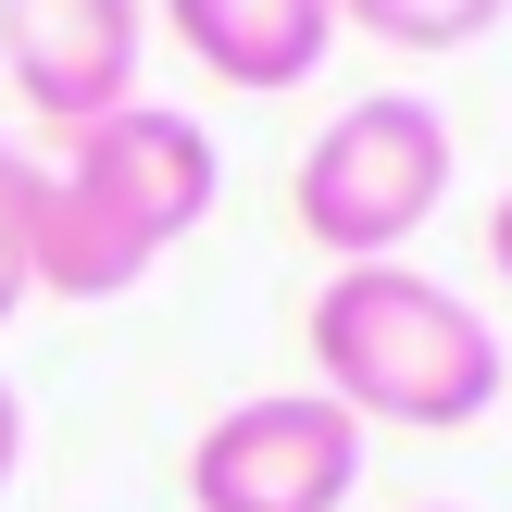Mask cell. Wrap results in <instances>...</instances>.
<instances>
[{"instance_id": "cell-1", "label": "cell", "mask_w": 512, "mask_h": 512, "mask_svg": "<svg viewBox=\"0 0 512 512\" xmlns=\"http://www.w3.org/2000/svg\"><path fill=\"white\" fill-rule=\"evenodd\" d=\"M225 200V150L175 100H125V113L75 125L63 150H0V250H13L25 300H113L200 238Z\"/></svg>"}, {"instance_id": "cell-2", "label": "cell", "mask_w": 512, "mask_h": 512, "mask_svg": "<svg viewBox=\"0 0 512 512\" xmlns=\"http://www.w3.org/2000/svg\"><path fill=\"white\" fill-rule=\"evenodd\" d=\"M325 400L350 425H413V438H463L500 400V325L463 288H438L425 263H338L300 313Z\"/></svg>"}, {"instance_id": "cell-3", "label": "cell", "mask_w": 512, "mask_h": 512, "mask_svg": "<svg viewBox=\"0 0 512 512\" xmlns=\"http://www.w3.org/2000/svg\"><path fill=\"white\" fill-rule=\"evenodd\" d=\"M438 200H450V113L413 100V88L350 100L288 163V225L325 263H400V238H413Z\"/></svg>"}, {"instance_id": "cell-4", "label": "cell", "mask_w": 512, "mask_h": 512, "mask_svg": "<svg viewBox=\"0 0 512 512\" xmlns=\"http://www.w3.org/2000/svg\"><path fill=\"white\" fill-rule=\"evenodd\" d=\"M363 488V425L325 388L225 400L188 438V512H338Z\"/></svg>"}, {"instance_id": "cell-5", "label": "cell", "mask_w": 512, "mask_h": 512, "mask_svg": "<svg viewBox=\"0 0 512 512\" xmlns=\"http://www.w3.org/2000/svg\"><path fill=\"white\" fill-rule=\"evenodd\" d=\"M138 25V0H0V75L50 138H75L138 100Z\"/></svg>"}, {"instance_id": "cell-6", "label": "cell", "mask_w": 512, "mask_h": 512, "mask_svg": "<svg viewBox=\"0 0 512 512\" xmlns=\"http://www.w3.org/2000/svg\"><path fill=\"white\" fill-rule=\"evenodd\" d=\"M213 88H313L338 50V0H150Z\"/></svg>"}, {"instance_id": "cell-7", "label": "cell", "mask_w": 512, "mask_h": 512, "mask_svg": "<svg viewBox=\"0 0 512 512\" xmlns=\"http://www.w3.org/2000/svg\"><path fill=\"white\" fill-rule=\"evenodd\" d=\"M512 0H338V25H363L375 50H475Z\"/></svg>"}, {"instance_id": "cell-8", "label": "cell", "mask_w": 512, "mask_h": 512, "mask_svg": "<svg viewBox=\"0 0 512 512\" xmlns=\"http://www.w3.org/2000/svg\"><path fill=\"white\" fill-rule=\"evenodd\" d=\"M13 463H25V400L0 388V488H13Z\"/></svg>"}, {"instance_id": "cell-9", "label": "cell", "mask_w": 512, "mask_h": 512, "mask_svg": "<svg viewBox=\"0 0 512 512\" xmlns=\"http://www.w3.org/2000/svg\"><path fill=\"white\" fill-rule=\"evenodd\" d=\"M488 263H500V288H512V188L488 200Z\"/></svg>"}, {"instance_id": "cell-10", "label": "cell", "mask_w": 512, "mask_h": 512, "mask_svg": "<svg viewBox=\"0 0 512 512\" xmlns=\"http://www.w3.org/2000/svg\"><path fill=\"white\" fill-rule=\"evenodd\" d=\"M25 313V275H13V250H0V325H13Z\"/></svg>"}]
</instances>
